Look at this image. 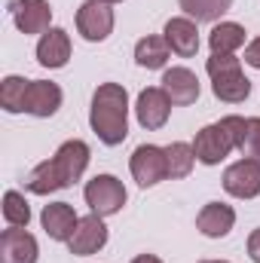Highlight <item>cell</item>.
<instances>
[{
    "label": "cell",
    "mask_w": 260,
    "mask_h": 263,
    "mask_svg": "<svg viewBox=\"0 0 260 263\" xmlns=\"http://www.w3.org/2000/svg\"><path fill=\"white\" fill-rule=\"evenodd\" d=\"M132 263H162V260H159L156 254H138V257H135Z\"/></svg>",
    "instance_id": "cell-28"
},
{
    "label": "cell",
    "mask_w": 260,
    "mask_h": 263,
    "mask_svg": "<svg viewBox=\"0 0 260 263\" xmlns=\"http://www.w3.org/2000/svg\"><path fill=\"white\" fill-rule=\"evenodd\" d=\"M3 220L9 227H28L31 223V205L18 190H6L3 193Z\"/></svg>",
    "instance_id": "cell-24"
},
{
    "label": "cell",
    "mask_w": 260,
    "mask_h": 263,
    "mask_svg": "<svg viewBox=\"0 0 260 263\" xmlns=\"http://www.w3.org/2000/svg\"><path fill=\"white\" fill-rule=\"evenodd\" d=\"M169 49L181 59H190L199 52V31H196V22L187 15H178V18H169L165 22V31H162Z\"/></svg>",
    "instance_id": "cell-15"
},
{
    "label": "cell",
    "mask_w": 260,
    "mask_h": 263,
    "mask_svg": "<svg viewBox=\"0 0 260 263\" xmlns=\"http://www.w3.org/2000/svg\"><path fill=\"white\" fill-rule=\"evenodd\" d=\"M107 3H123V0H107Z\"/></svg>",
    "instance_id": "cell-30"
},
{
    "label": "cell",
    "mask_w": 260,
    "mask_h": 263,
    "mask_svg": "<svg viewBox=\"0 0 260 263\" xmlns=\"http://www.w3.org/2000/svg\"><path fill=\"white\" fill-rule=\"evenodd\" d=\"M89 156L92 153H89L86 141H80V138L65 141L55 150L52 159H46V162L31 168V175L25 178V190L34 193V196H49V193L65 190V187H73L83 178V172L89 165Z\"/></svg>",
    "instance_id": "cell-1"
},
{
    "label": "cell",
    "mask_w": 260,
    "mask_h": 263,
    "mask_svg": "<svg viewBox=\"0 0 260 263\" xmlns=\"http://www.w3.org/2000/svg\"><path fill=\"white\" fill-rule=\"evenodd\" d=\"M104 245H107V227H104V217L95 214V211L86 214V217H80L73 236L67 239V248H70V254H77V257L98 254Z\"/></svg>",
    "instance_id": "cell-9"
},
{
    "label": "cell",
    "mask_w": 260,
    "mask_h": 263,
    "mask_svg": "<svg viewBox=\"0 0 260 263\" xmlns=\"http://www.w3.org/2000/svg\"><path fill=\"white\" fill-rule=\"evenodd\" d=\"M89 126L101 144L117 147L129 138V92L120 83H101L92 95Z\"/></svg>",
    "instance_id": "cell-2"
},
{
    "label": "cell",
    "mask_w": 260,
    "mask_h": 263,
    "mask_svg": "<svg viewBox=\"0 0 260 263\" xmlns=\"http://www.w3.org/2000/svg\"><path fill=\"white\" fill-rule=\"evenodd\" d=\"M239 153H242L245 159H257L260 162V117L245 120V132H242Z\"/></svg>",
    "instance_id": "cell-25"
},
{
    "label": "cell",
    "mask_w": 260,
    "mask_h": 263,
    "mask_svg": "<svg viewBox=\"0 0 260 263\" xmlns=\"http://www.w3.org/2000/svg\"><path fill=\"white\" fill-rule=\"evenodd\" d=\"M37 62L49 70H59L70 62V34L65 28H49L37 43Z\"/></svg>",
    "instance_id": "cell-16"
},
{
    "label": "cell",
    "mask_w": 260,
    "mask_h": 263,
    "mask_svg": "<svg viewBox=\"0 0 260 263\" xmlns=\"http://www.w3.org/2000/svg\"><path fill=\"white\" fill-rule=\"evenodd\" d=\"M37 239L25 227H9L0 236V263H37Z\"/></svg>",
    "instance_id": "cell-13"
},
{
    "label": "cell",
    "mask_w": 260,
    "mask_h": 263,
    "mask_svg": "<svg viewBox=\"0 0 260 263\" xmlns=\"http://www.w3.org/2000/svg\"><path fill=\"white\" fill-rule=\"evenodd\" d=\"M208 46H211V55H233L239 46H245V28L236 22H220L211 28Z\"/></svg>",
    "instance_id": "cell-19"
},
{
    "label": "cell",
    "mask_w": 260,
    "mask_h": 263,
    "mask_svg": "<svg viewBox=\"0 0 260 263\" xmlns=\"http://www.w3.org/2000/svg\"><path fill=\"white\" fill-rule=\"evenodd\" d=\"M205 70L211 77L214 98H220L227 104H239L251 95V80L242 73V62L236 55H211L205 62Z\"/></svg>",
    "instance_id": "cell-4"
},
{
    "label": "cell",
    "mask_w": 260,
    "mask_h": 263,
    "mask_svg": "<svg viewBox=\"0 0 260 263\" xmlns=\"http://www.w3.org/2000/svg\"><path fill=\"white\" fill-rule=\"evenodd\" d=\"M245 62H248L251 67H257V70H260V37H254V40L245 46Z\"/></svg>",
    "instance_id": "cell-26"
},
{
    "label": "cell",
    "mask_w": 260,
    "mask_h": 263,
    "mask_svg": "<svg viewBox=\"0 0 260 263\" xmlns=\"http://www.w3.org/2000/svg\"><path fill=\"white\" fill-rule=\"evenodd\" d=\"M165 162H169V178L172 181H181L193 172L196 165V150L193 144H184V141H172L165 147Z\"/></svg>",
    "instance_id": "cell-21"
},
{
    "label": "cell",
    "mask_w": 260,
    "mask_h": 263,
    "mask_svg": "<svg viewBox=\"0 0 260 263\" xmlns=\"http://www.w3.org/2000/svg\"><path fill=\"white\" fill-rule=\"evenodd\" d=\"M224 190L236 199L260 196V162L257 159H239L227 165L224 172Z\"/></svg>",
    "instance_id": "cell-11"
},
{
    "label": "cell",
    "mask_w": 260,
    "mask_h": 263,
    "mask_svg": "<svg viewBox=\"0 0 260 263\" xmlns=\"http://www.w3.org/2000/svg\"><path fill=\"white\" fill-rule=\"evenodd\" d=\"M135 117H138V123L147 132L162 129L169 123V117H172V98L165 95V89L162 86L141 89V95L135 101Z\"/></svg>",
    "instance_id": "cell-8"
},
{
    "label": "cell",
    "mask_w": 260,
    "mask_h": 263,
    "mask_svg": "<svg viewBox=\"0 0 260 263\" xmlns=\"http://www.w3.org/2000/svg\"><path fill=\"white\" fill-rule=\"evenodd\" d=\"M132 178L138 181V187H156L159 181L169 178V162H165V147L156 144H141L135 147L129 159Z\"/></svg>",
    "instance_id": "cell-7"
},
{
    "label": "cell",
    "mask_w": 260,
    "mask_h": 263,
    "mask_svg": "<svg viewBox=\"0 0 260 263\" xmlns=\"http://www.w3.org/2000/svg\"><path fill=\"white\" fill-rule=\"evenodd\" d=\"M248 257H251L254 263H260V227L248 236Z\"/></svg>",
    "instance_id": "cell-27"
},
{
    "label": "cell",
    "mask_w": 260,
    "mask_h": 263,
    "mask_svg": "<svg viewBox=\"0 0 260 263\" xmlns=\"http://www.w3.org/2000/svg\"><path fill=\"white\" fill-rule=\"evenodd\" d=\"M202 263H230V260H202Z\"/></svg>",
    "instance_id": "cell-29"
},
{
    "label": "cell",
    "mask_w": 260,
    "mask_h": 263,
    "mask_svg": "<svg viewBox=\"0 0 260 263\" xmlns=\"http://www.w3.org/2000/svg\"><path fill=\"white\" fill-rule=\"evenodd\" d=\"M62 98L65 95H62L59 83H52V80H31L28 83V98H25V114L46 120V117L59 114Z\"/></svg>",
    "instance_id": "cell-12"
},
{
    "label": "cell",
    "mask_w": 260,
    "mask_h": 263,
    "mask_svg": "<svg viewBox=\"0 0 260 263\" xmlns=\"http://www.w3.org/2000/svg\"><path fill=\"white\" fill-rule=\"evenodd\" d=\"M242 132H245V120L242 117H224L220 123H211V126L199 129L196 132V141H193L196 159L202 165L224 162L233 150H239Z\"/></svg>",
    "instance_id": "cell-3"
},
{
    "label": "cell",
    "mask_w": 260,
    "mask_h": 263,
    "mask_svg": "<svg viewBox=\"0 0 260 263\" xmlns=\"http://www.w3.org/2000/svg\"><path fill=\"white\" fill-rule=\"evenodd\" d=\"M83 196H86V205H89L95 214L110 217V214H120V211H123L129 193H126V187H123L120 178H114V175H95V178L86 184Z\"/></svg>",
    "instance_id": "cell-5"
},
{
    "label": "cell",
    "mask_w": 260,
    "mask_h": 263,
    "mask_svg": "<svg viewBox=\"0 0 260 263\" xmlns=\"http://www.w3.org/2000/svg\"><path fill=\"white\" fill-rule=\"evenodd\" d=\"M40 223H43V230H46V236L52 242H67L73 236L80 217H77L73 205H67V202H49L40 211Z\"/></svg>",
    "instance_id": "cell-14"
},
{
    "label": "cell",
    "mask_w": 260,
    "mask_h": 263,
    "mask_svg": "<svg viewBox=\"0 0 260 263\" xmlns=\"http://www.w3.org/2000/svg\"><path fill=\"white\" fill-rule=\"evenodd\" d=\"M114 22H117L114 3H107V0H86V3L77 9V31H80L83 40H89V43L107 40L110 31H114Z\"/></svg>",
    "instance_id": "cell-6"
},
{
    "label": "cell",
    "mask_w": 260,
    "mask_h": 263,
    "mask_svg": "<svg viewBox=\"0 0 260 263\" xmlns=\"http://www.w3.org/2000/svg\"><path fill=\"white\" fill-rule=\"evenodd\" d=\"M162 89L172 98V104H178V107L193 104L196 98H199V80H196V73L190 67H165Z\"/></svg>",
    "instance_id": "cell-17"
},
{
    "label": "cell",
    "mask_w": 260,
    "mask_h": 263,
    "mask_svg": "<svg viewBox=\"0 0 260 263\" xmlns=\"http://www.w3.org/2000/svg\"><path fill=\"white\" fill-rule=\"evenodd\" d=\"M178 6L193 22H217L224 12H230L233 0H178Z\"/></svg>",
    "instance_id": "cell-23"
},
{
    "label": "cell",
    "mask_w": 260,
    "mask_h": 263,
    "mask_svg": "<svg viewBox=\"0 0 260 263\" xmlns=\"http://www.w3.org/2000/svg\"><path fill=\"white\" fill-rule=\"evenodd\" d=\"M169 52H172V49H169L165 37H156V34L141 37V40L135 43V62H138V67H147V70H159V67H165Z\"/></svg>",
    "instance_id": "cell-20"
},
{
    "label": "cell",
    "mask_w": 260,
    "mask_h": 263,
    "mask_svg": "<svg viewBox=\"0 0 260 263\" xmlns=\"http://www.w3.org/2000/svg\"><path fill=\"white\" fill-rule=\"evenodd\" d=\"M28 83H31V80L15 77V73L3 77V83H0V104H3V110H6V114H25Z\"/></svg>",
    "instance_id": "cell-22"
},
{
    "label": "cell",
    "mask_w": 260,
    "mask_h": 263,
    "mask_svg": "<svg viewBox=\"0 0 260 263\" xmlns=\"http://www.w3.org/2000/svg\"><path fill=\"white\" fill-rule=\"evenodd\" d=\"M9 12H12V22L15 28L28 37V34H46L49 31V22H52V6L49 0H12L9 3Z\"/></svg>",
    "instance_id": "cell-10"
},
{
    "label": "cell",
    "mask_w": 260,
    "mask_h": 263,
    "mask_svg": "<svg viewBox=\"0 0 260 263\" xmlns=\"http://www.w3.org/2000/svg\"><path fill=\"white\" fill-rule=\"evenodd\" d=\"M196 227L202 236L208 239H224L233 227H236V211L224 202H208L199 214H196Z\"/></svg>",
    "instance_id": "cell-18"
}]
</instances>
